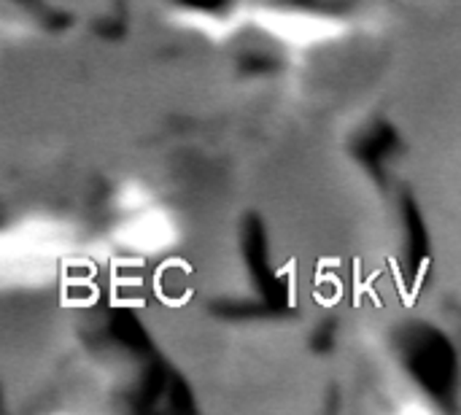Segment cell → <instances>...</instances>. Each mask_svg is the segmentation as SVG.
I'll return each instance as SVG.
<instances>
[{
  "mask_svg": "<svg viewBox=\"0 0 461 415\" xmlns=\"http://www.w3.org/2000/svg\"><path fill=\"white\" fill-rule=\"evenodd\" d=\"M130 197L132 194L127 192L124 208H130V219L122 224V232H119L122 246L138 248V251H159L170 246L176 238L173 221L162 211L149 208L143 200H130Z\"/></svg>",
  "mask_w": 461,
  "mask_h": 415,
  "instance_id": "cell-1",
  "label": "cell"
},
{
  "mask_svg": "<svg viewBox=\"0 0 461 415\" xmlns=\"http://www.w3.org/2000/svg\"><path fill=\"white\" fill-rule=\"evenodd\" d=\"M259 24L273 32L276 38L286 41V43H297V46H311L319 41H327L335 27L321 19V16H311V14H297V11H267L259 16Z\"/></svg>",
  "mask_w": 461,
  "mask_h": 415,
  "instance_id": "cell-2",
  "label": "cell"
}]
</instances>
